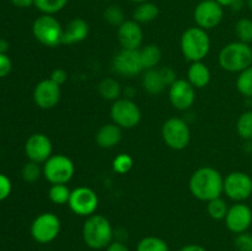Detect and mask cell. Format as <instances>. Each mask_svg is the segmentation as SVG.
I'll return each instance as SVG.
<instances>
[{
	"instance_id": "obj_19",
	"label": "cell",
	"mask_w": 252,
	"mask_h": 251,
	"mask_svg": "<svg viewBox=\"0 0 252 251\" xmlns=\"http://www.w3.org/2000/svg\"><path fill=\"white\" fill-rule=\"evenodd\" d=\"M121 47L126 49H140L143 43V30L134 20H127L117 30Z\"/></svg>"
},
{
	"instance_id": "obj_21",
	"label": "cell",
	"mask_w": 252,
	"mask_h": 251,
	"mask_svg": "<svg viewBox=\"0 0 252 251\" xmlns=\"http://www.w3.org/2000/svg\"><path fill=\"white\" fill-rule=\"evenodd\" d=\"M96 143L103 149H112L122 139V128L115 123L103 125L96 133Z\"/></svg>"
},
{
	"instance_id": "obj_20",
	"label": "cell",
	"mask_w": 252,
	"mask_h": 251,
	"mask_svg": "<svg viewBox=\"0 0 252 251\" xmlns=\"http://www.w3.org/2000/svg\"><path fill=\"white\" fill-rule=\"evenodd\" d=\"M90 32L89 24L84 19L75 17L66 24L65 29H63V44H75L85 41Z\"/></svg>"
},
{
	"instance_id": "obj_38",
	"label": "cell",
	"mask_w": 252,
	"mask_h": 251,
	"mask_svg": "<svg viewBox=\"0 0 252 251\" xmlns=\"http://www.w3.org/2000/svg\"><path fill=\"white\" fill-rule=\"evenodd\" d=\"M12 69V62L6 53H0V78L9 75Z\"/></svg>"
},
{
	"instance_id": "obj_36",
	"label": "cell",
	"mask_w": 252,
	"mask_h": 251,
	"mask_svg": "<svg viewBox=\"0 0 252 251\" xmlns=\"http://www.w3.org/2000/svg\"><path fill=\"white\" fill-rule=\"evenodd\" d=\"M234 246L238 251H252V234L248 233V231L236 234Z\"/></svg>"
},
{
	"instance_id": "obj_32",
	"label": "cell",
	"mask_w": 252,
	"mask_h": 251,
	"mask_svg": "<svg viewBox=\"0 0 252 251\" xmlns=\"http://www.w3.org/2000/svg\"><path fill=\"white\" fill-rule=\"evenodd\" d=\"M235 34L238 41L250 44L252 42V20L248 17L238 20L235 24Z\"/></svg>"
},
{
	"instance_id": "obj_6",
	"label": "cell",
	"mask_w": 252,
	"mask_h": 251,
	"mask_svg": "<svg viewBox=\"0 0 252 251\" xmlns=\"http://www.w3.org/2000/svg\"><path fill=\"white\" fill-rule=\"evenodd\" d=\"M74 172H75L74 162L66 155L63 154L52 155L42 167V174H43L44 179L51 185H66L73 179Z\"/></svg>"
},
{
	"instance_id": "obj_28",
	"label": "cell",
	"mask_w": 252,
	"mask_h": 251,
	"mask_svg": "<svg viewBox=\"0 0 252 251\" xmlns=\"http://www.w3.org/2000/svg\"><path fill=\"white\" fill-rule=\"evenodd\" d=\"M236 89L243 96L252 98V65L239 73L236 78Z\"/></svg>"
},
{
	"instance_id": "obj_18",
	"label": "cell",
	"mask_w": 252,
	"mask_h": 251,
	"mask_svg": "<svg viewBox=\"0 0 252 251\" xmlns=\"http://www.w3.org/2000/svg\"><path fill=\"white\" fill-rule=\"evenodd\" d=\"M225 225L231 233L241 234L248 231L252 224V211L248 204L243 202L233 204L229 207L225 216Z\"/></svg>"
},
{
	"instance_id": "obj_10",
	"label": "cell",
	"mask_w": 252,
	"mask_h": 251,
	"mask_svg": "<svg viewBox=\"0 0 252 251\" xmlns=\"http://www.w3.org/2000/svg\"><path fill=\"white\" fill-rule=\"evenodd\" d=\"M224 193L234 202H244L252 194V179L243 171H233L224 177Z\"/></svg>"
},
{
	"instance_id": "obj_3",
	"label": "cell",
	"mask_w": 252,
	"mask_h": 251,
	"mask_svg": "<svg viewBox=\"0 0 252 251\" xmlns=\"http://www.w3.org/2000/svg\"><path fill=\"white\" fill-rule=\"evenodd\" d=\"M218 62L224 70L240 73L252 65V48L244 42H231L220 49Z\"/></svg>"
},
{
	"instance_id": "obj_5",
	"label": "cell",
	"mask_w": 252,
	"mask_h": 251,
	"mask_svg": "<svg viewBox=\"0 0 252 251\" xmlns=\"http://www.w3.org/2000/svg\"><path fill=\"white\" fill-rule=\"evenodd\" d=\"M32 33L34 38L46 47H58L63 39V27L53 15H44L37 17L32 25Z\"/></svg>"
},
{
	"instance_id": "obj_7",
	"label": "cell",
	"mask_w": 252,
	"mask_h": 251,
	"mask_svg": "<svg viewBox=\"0 0 252 251\" xmlns=\"http://www.w3.org/2000/svg\"><path fill=\"white\" fill-rule=\"evenodd\" d=\"M110 115L113 123L122 129H132L137 127L142 120L139 106L130 98H118L113 101Z\"/></svg>"
},
{
	"instance_id": "obj_43",
	"label": "cell",
	"mask_w": 252,
	"mask_h": 251,
	"mask_svg": "<svg viewBox=\"0 0 252 251\" xmlns=\"http://www.w3.org/2000/svg\"><path fill=\"white\" fill-rule=\"evenodd\" d=\"M180 251H207L203 246L197 245V244H189L180 249Z\"/></svg>"
},
{
	"instance_id": "obj_16",
	"label": "cell",
	"mask_w": 252,
	"mask_h": 251,
	"mask_svg": "<svg viewBox=\"0 0 252 251\" xmlns=\"http://www.w3.org/2000/svg\"><path fill=\"white\" fill-rule=\"evenodd\" d=\"M169 100L176 110H189L193 106L196 100V89L189 80L176 79L169 88Z\"/></svg>"
},
{
	"instance_id": "obj_17",
	"label": "cell",
	"mask_w": 252,
	"mask_h": 251,
	"mask_svg": "<svg viewBox=\"0 0 252 251\" xmlns=\"http://www.w3.org/2000/svg\"><path fill=\"white\" fill-rule=\"evenodd\" d=\"M62 97L61 86L51 79L39 81L33 90V101L42 110H51L56 107Z\"/></svg>"
},
{
	"instance_id": "obj_27",
	"label": "cell",
	"mask_w": 252,
	"mask_h": 251,
	"mask_svg": "<svg viewBox=\"0 0 252 251\" xmlns=\"http://www.w3.org/2000/svg\"><path fill=\"white\" fill-rule=\"evenodd\" d=\"M137 251H170L166 241L158 236H145L138 243Z\"/></svg>"
},
{
	"instance_id": "obj_29",
	"label": "cell",
	"mask_w": 252,
	"mask_h": 251,
	"mask_svg": "<svg viewBox=\"0 0 252 251\" xmlns=\"http://www.w3.org/2000/svg\"><path fill=\"white\" fill-rule=\"evenodd\" d=\"M69 0H34L33 5L44 15H54L66 6Z\"/></svg>"
},
{
	"instance_id": "obj_1",
	"label": "cell",
	"mask_w": 252,
	"mask_h": 251,
	"mask_svg": "<svg viewBox=\"0 0 252 251\" xmlns=\"http://www.w3.org/2000/svg\"><path fill=\"white\" fill-rule=\"evenodd\" d=\"M189 187L194 198L209 202L224 193V177L214 167H199L192 174Z\"/></svg>"
},
{
	"instance_id": "obj_15",
	"label": "cell",
	"mask_w": 252,
	"mask_h": 251,
	"mask_svg": "<svg viewBox=\"0 0 252 251\" xmlns=\"http://www.w3.org/2000/svg\"><path fill=\"white\" fill-rule=\"evenodd\" d=\"M25 153L29 157L30 161L37 162V164H44L53 153V145L48 135L43 133H34L30 135L29 139L25 144Z\"/></svg>"
},
{
	"instance_id": "obj_34",
	"label": "cell",
	"mask_w": 252,
	"mask_h": 251,
	"mask_svg": "<svg viewBox=\"0 0 252 251\" xmlns=\"http://www.w3.org/2000/svg\"><path fill=\"white\" fill-rule=\"evenodd\" d=\"M133 167V159L129 154L121 153L113 159L112 169L113 171L120 175H125L129 172Z\"/></svg>"
},
{
	"instance_id": "obj_4",
	"label": "cell",
	"mask_w": 252,
	"mask_h": 251,
	"mask_svg": "<svg viewBox=\"0 0 252 251\" xmlns=\"http://www.w3.org/2000/svg\"><path fill=\"white\" fill-rule=\"evenodd\" d=\"M181 52L189 62H202L211 51V38L206 30L201 27H189L182 33Z\"/></svg>"
},
{
	"instance_id": "obj_37",
	"label": "cell",
	"mask_w": 252,
	"mask_h": 251,
	"mask_svg": "<svg viewBox=\"0 0 252 251\" xmlns=\"http://www.w3.org/2000/svg\"><path fill=\"white\" fill-rule=\"evenodd\" d=\"M12 189L11 181L9 177L4 174H0V202L6 199L10 196Z\"/></svg>"
},
{
	"instance_id": "obj_13",
	"label": "cell",
	"mask_w": 252,
	"mask_h": 251,
	"mask_svg": "<svg viewBox=\"0 0 252 251\" xmlns=\"http://www.w3.org/2000/svg\"><path fill=\"white\" fill-rule=\"evenodd\" d=\"M112 69L115 73L122 76L138 75L144 70L139 49L122 48L112 59Z\"/></svg>"
},
{
	"instance_id": "obj_30",
	"label": "cell",
	"mask_w": 252,
	"mask_h": 251,
	"mask_svg": "<svg viewBox=\"0 0 252 251\" xmlns=\"http://www.w3.org/2000/svg\"><path fill=\"white\" fill-rule=\"evenodd\" d=\"M228 209V204H226V202L221 197H218V198H214L212 201L207 202V212H208L209 217L212 219H216V220L225 219Z\"/></svg>"
},
{
	"instance_id": "obj_31",
	"label": "cell",
	"mask_w": 252,
	"mask_h": 251,
	"mask_svg": "<svg viewBox=\"0 0 252 251\" xmlns=\"http://www.w3.org/2000/svg\"><path fill=\"white\" fill-rule=\"evenodd\" d=\"M236 132L243 139L252 140V110L241 113L236 122Z\"/></svg>"
},
{
	"instance_id": "obj_9",
	"label": "cell",
	"mask_w": 252,
	"mask_h": 251,
	"mask_svg": "<svg viewBox=\"0 0 252 251\" xmlns=\"http://www.w3.org/2000/svg\"><path fill=\"white\" fill-rule=\"evenodd\" d=\"M161 137L169 148L182 150L189 144L191 130L186 121L179 117H172L162 125Z\"/></svg>"
},
{
	"instance_id": "obj_22",
	"label": "cell",
	"mask_w": 252,
	"mask_h": 251,
	"mask_svg": "<svg viewBox=\"0 0 252 251\" xmlns=\"http://www.w3.org/2000/svg\"><path fill=\"white\" fill-rule=\"evenodd\" d=\"M211 70L203 62H193L187 71V80L194 89L206 88L211 81Z\"/></svg>"
},
{
	"instance_id": "obj_40",
	"label": "cell",
	"mask_w": 252,
	"mask_h": 251,
	"mask_svg": "<svg viewBox=\"0 0 252 251\" xmlns=\"http://www.w3.org/2000/svg\"><path fill=\"white\" fill-rule=\"evenodd\" d=\"M220 6L230 7L233 11H239L243 9L244 0H216Z\"/></svg>"
},
{
	"instance_id": "obj_11",
	"label": "cell",
	"mask_w": 252,
	"mask_h": 251,
	"mask_svg": "<svg viewBox=\"0 0 252 251\" xmlns=\"http://www.w3.org/2000/svg\"><path fill=\"white\" fill-rule=\"evenodd\" d=\"M68 206L76 216L88 218V217L95 214L98 207V197L96 192L89 187H76L71 191Z\"/></svg>"
},
{
	"instance_id": "obj_44",
	"label": "cell",
	"mask_w": 252,
	"mask_h": 251,
	"mask_svg": "<svg viewBox=\"0 0 252 251\" xmlns=\"http://www.w3.org/2000/svg\"><path fill=\"white\" fill-rule=\"evenodd\" d=\"M9 49V42L6 39H0V53H6Z\"/></svg>"
},
{
	"instance_id": "obj_23",
	"label": "cell",
	"mask_w": 252,
	"mask_h": 251,
	"mask_svg": "<svg viewBox=\"0 0 252 251\" xmlns=\"http://www.w3.org/2000/svg\"><path fill=\"white\" fill-rule=\"evenodd\" d=\"M98 94L103 100L107 101H116L121 98L122 94V86L116 79L113 78H105L100 81L97 86Z\"/></svg>"
},
{
	"instance_id": "obj_24",
	"label": "cell",
	"mask_w": 252,
	"mask_h": 251,
	"mask_svg": "<svg viewBox=\"0 0 252 251\" xmlns=\"http://www.w3.org/2000/svg\"><path fill=\"white\" fill-rule=\"evenodd\" d=\"M159 16V7L153 2L147 1L138 4L133 12V20L138 24H149Z\"/></svg>"
},
{
	"instance_id": "obj_14",
	"label": "cell",
	"mask_w": 252,
	"mask_h": 251,
	"mask_svg": "<svg viewBox=\"0 0 252 251\" xmlns=\"http://www.w3.org/2000/svg\"><path fill=\"white\" fill-rule=\"evenodd\" d=\"M224 7L216 0H203L196 6L193 12L197 26L203 30H212L218 26L224 16Z\"/></svg>"
},
{
	"instance_id": "obj_35",
	"label": "cell",
	"mask_w": 252,
	"mask_h": 251,
	"mask_svg": "<svg viewBox=\"0 0 252 251\" xmlns=\"http://www.w3.org/2000/svg\"><path fill=\"white\" fill-rule=\"evenodd\" d=\"M41 175L43 174H42V169L39 167V164H37V162H33V161L26 162L21 170L22 179H24L26 182H29V184H33V182H36L37 180L41 177Z\"/></svg>"
},
{
	"instance_id": "obj_47",
	"label": "cell",
	"mask_w": 252,
	"mask_h": 251,
	"mask_svg": "<svg viewBox=\"0 0 252 251\" xmlns=\"http://www.w3.org/2000/svg\"><path fill=\"white\" fill-rule=\"evenodd\" d=\"M106 1H110V0H106Z\"/></svg>"
},
{
	"instance_id": "obj_46",
	"label": "cell",
	"mask_w": 252,
	"mask_h": 251,
	"mask_svg": "<svg viewBox=\"0 0 252 251\" xmlns=\"http://www.w3.org/2000/svg\"><path fill=\"white\" fill-rule=\"evenodd\" d=\"M246 4H248V7L252 11V0H248V1H246Z\"/></svg>"
},
{
	"instance_id": "obj_41",
	"label": "cell",
	"mask_w": 252,
	"mask_h": 251,
	"mask_svg": "<svg viewBox=\"0 0 252 251\" xmlns=\"http://www.w3.org/2000/svg\"><path fill=\"white\" fill-rule=\"evenodd\" d=\"M106 251H129L127 245L122 243V241H112L107 248L105 249Z\"/></svg>"
},
{
	"instance_id": "obj_45",
	"label": "cell",
	"mask_w": 252,
	"mask_h": 251,
	"mask_svg": "<svg viewBox=\"0 0 252 251\" xmlns=\"http://www.w3.org/2000/svg\"><path fill=\"white\" fill-rule=\"evenodd\" d=\"M129 1L137 2V4H142V2H147V1H149V0H129Z\"/></svg>"
},
{
	"instance_id": "obj_26",
	"label": "cell",
	"mask_w": 252,
	"mask_h": 251,
	"mask_svg": "<svg viewBox=\"0 0 252 251\" xmlns=\"http://www.w3.org/2000/svg\"><path fill=\"white\" fill-rule=\"evenodd\" d=\"M71 191L65 184H57L52 185L48 189V197L51 199L52 203L58 204V206H63L69 202L70 198Z\"/></svg>"
},
{
	"instance_id": "obj_33",
	"label": "cell",
	"mask_w": 252,
	"mask_h": 251,
	"mask_svg": "<svg viewBox=\"0 0 252 251\" xmlns=\"http://www.w3.org/2000/svg\"><path fill=\"white\" fill-rule=\"evenodd\" d=\"M103 19L107 24H110L111 26L120 27L125 20V14H123V10L121 9L117 5H110L107 9L103 11Z\"/></svg>"
},
{
	"instance_id": "obj_8",
	"label": "cell",
	"mask_w": 252,
	"mask_h": 251,
	"mask_svg": "<svg viewBox=\"0 0 252 251\" xmlns=\"http://www.w3.org/2000/svg\"><path fill=\"white\" fill-rule=\"evenodd\" d=\"M61 219L51 212H46L33 219L31 224V236L36 243L49 244L58 238L61 233Z\"/></svg>"
},
{
	"instance_id": "obj_42",
	"label": "cell",
	"mask_w": 252,
	"mask_h": 251,
	"mask_svg": "<svg viewBox=\"0 0 252 251\" xmlns=\"http://www.w3.org/2000/svg\"><path fill=\"white\" fill-rule=\"evenodd\" d=\"M11 2L16 7H21V9H25V7H30L31 5H33L34 0H11Z\"/></svg>"
},
{
	"instance_id": "obj_25",
	"label": "cell",
	"mask_w": 252,
	"mask_h": 251,
	"mask_svg": "<svg viewBox=\"0 0 252 251\" xmlns=\"http://www.w3.org/2000/svg\"><path fill=\"white\" fill-rule=\"evenodd\" d=\"M140 51V58H142L143 66H144V70L148 69L157 68L158 64L161 61V49L159 48V46L157 44H147L143 48L139 49Z\"/></svg>"
},
{
	"instance_id": "obj_2",
	"label": "cell",
	"mask_w": 252,
	"mask_h": 251,
	"mask_svg": "<svg viewBox=\"0 0 252 251\" xmlns=\"http://www.w3.org/2000/svg\"><path fill=\"white\" fill-rule=\"evenodd\" d=\"M83 240L93 250L106 249L113 241V228L111 221L101 214L88 217L83 225Z\"/></svg>"
},
{
	"instance_id": "obj_12",
	"label": "cell",
	"mask_w": 252,
	"mask_h": 251,
	"mask_svg": "<svg viewBox=\"0 0 252 251\" xmlns=\"http://www.w3.org/2000/svg\"><path fill=\"white\" fill-rule=\"evenodd\" d=\"M176 80V73L170 66L153 68L145 70L142 79L143 89L150 95H159Z\"/></svg>"
},
{
	"instance_id": "obj_39",
	"label": "cell",
	"mask_w": 252,
	"mask_h": 251,
	"mask_svg": "<svg viewBox=\"0 0 252 251\" xmlns=\"http://www.w3.org/2000/svg\"><path fill=\"white\" fill-rule=\"evenodd\" d=\"M49 79H51V80H53L56 84H58L59 86H62L63 84H65L66 79H68V73H66L64 69L57 68L52 71L51 78Z\"/></svg>"
}]
</instances>
